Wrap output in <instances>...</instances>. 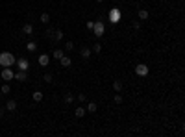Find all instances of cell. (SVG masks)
Masks as SVG:
<instances>
[{
  "label": "cell",
  "mask_w": 185,
  "mask_h": 137,
  "mask_svg": "<svg viewBox=\"0 0 185 137\" xmlns=\"http://www.w3.org/2000/svg\"><path fill=\"white\" fill-rule=\"evenodd\" d=\"M15 61H17V57H15L11 52H2L0 54V65H2V67H13Z\"/></svg>",
  "instance_id": "obj_1"
},
{
  "label": "cell",
  "mask_w": 185,
  "mask_h": 137,
  "mask_svg": "<svg viewBox=\"0 0 185 137\" xmlns=\"http://www.w3.org/2000/svg\"><path fill=\"white\" fill-rule=\"evenodd\" d=\"M2 80L4 82H11V80H15V72H13V69L11 67H2Z\"/></svg>",
  "instance_id": "obj_2"
},
{
  "label": "cell",
  "mask_w": 185,
  "mask_h": 137,
  "mask_svg": "<svg viewBox=\"0 0 185 137\" xmlns=\"http://www.w3.org/2000/svg\"><path fill=\"white\" fill-rule=\"evenodd\" d=\"M148 72H150V69H148V65H144V63H139V65L135 67V74H137L139 78H146Z\"/></svg>",
  "instance_id": "obj_3"
},
{
  "label": "cell",
  "mask_w": 185,
  "mask_h": 137,
  "mask_svg": "<svg viewBox=\"0 0 185 137\" xmlns=\"http://www.w3.org/2000/svg\"><path fill=\"white\" fill-rule=\"evenodd\" d=\"M120 17H122V13H120V9H117V7H113V9L109 11V21H111L113 24L120 22Z\"/></svg>",
  "instance_id": "obj_4"
},
{
  "label": "cell",
  "mask_w": 185,
  "mask_h": 137,
  "mask_svg": "<svg viewBox=\"0 0 185 137\" xmlns=\"http://www.w3.org/2000/svg\"><path fill=\"white\" fill-rule=\"evenodd\" d=\"M91 32L96 35V37H100V35H104V32H106V26L98 21V22H94V24H93V30H91Z\"/></svg>",
  "instance_id": "obj_5"
},
{
  "label": "cell",
  "mask_w": 185,
  "mask_h": 137,
  "mask_svg": "<svg viewBox=\"0 0 185 137\" xmlns=\"http://www.w3.org/2000/svg\"><path fill=\"white\" fill-rule=\"evenodd\" d=\"M15 80L26 82V80H28V70H19V72H15Z\"/></svg>",
  "instance_id": "obj_6"
},
{
  "label": "cell",
  "mask_w": 185,
  "mask_h": 137,
  "mask_svg": "<svg viewBox=\"0 0 185 137\" xmlns=\"http://www.w3.org/2000/svg\"><path fill=\"white\" fill-rule=\"evenodd\" d=\"M15 65L19 67V70H28V67H30L28 59H17V61H15Z\"/></svg>",
  "instance_id": "obj_7"
},
{
  "label": "cell",
  "mask_w": 185,
  "mask_h": 137,
  "mask_svg": "<svg viewBox=\"0 0 185 137\" xmlns=\"http://www.w3.org/2000/svg\"><path fill=\"white\" fill-rule=\"evenodd\" d=\"M37 61H39V65H41V67H46V65L50 63V56H46V54H41Z\"/></svg>",
  "instance_id": "obj_8"
},
{
  "label": "cell",
  "mask_w": 185,
  "mask_h": 137,
  "mask_svg": "<svg viewBox=\"0 0 185 137\" xmlns=\"http://www.w3.org/2000/svg\"><path fill=\"white\" fill-rule=\"evenodd\" d=\"M59 63H61V67H65V69H69L70 65H72V63H70V57H67V56H63V57H61Z\"/></svg>",
  "instance_id": "obj_9"
},
{
  "label": "cell",
  "mask_w": 185,
  "mask_h": 137,
  "mask_svg": "<svg viewBox=\"0 0 185 137\" xmlns=\"http://www.w3.org/2000/svg\"><path fill=\"white\" fill-rule=\"evenodd\" d=\"M6 109H7V111H15V109H17V102H15V100H7Z\"/></svg>",
  "instance_id": "obj_10"
},
{
  "label": "cell",
  "mask_w": 185,
  "mask_h": 137,
  "mask_svg": "<svg viewBox=\"0 0 185 137\" xmlns=\"http://www.w3.org/2000/svg\"><path fill=\"white\" fill-rule=\"evenodd\" d=\"M85 111H89V113H96V111H98V106L94 104V102H89V104H87V109H85Z\"/></svg>",
  "instance_id": "obj_11"
},
{
  "label": "cell",
  "mask_w": 185,
  "mask_h": 137,
  "mask_svg": "<svg viewBox=\"0 0 185 137\" xmlns=\"http://www.w3.org/2000/svg\"><path fill=\"white\" fill-rule=\"evenodd\" d=\"M113 89H115V93H120V91H122V82L115 80V82H113Z\"/></svg>",
  "instance_id": "obj_12"
},
{
  "label": "cell",
  "mask_w": 185,
  "mask_h": 137,
  "mask_svg": "<svg viewBox=\"0 0 185 137\" xmlns=\"http://www.w3.org/2000/svg\"><path fill=\"white\" fill-rule=\"evenodd\" d=\"M91 54H93V50H91V48H81V50H80V56H81V57H85V59H87V57L91 56Z\"/></svg>",
  "instance_id": "obj_13"
},
{
  "label": "cell",
  "mask_w": 185,
  "mask_h": 137,
  "mask_svg": "<svg viewBox=\"0 0 185 137\" xmlns=\"http://www.w3.org/2000/svg\"><path fill=\"white\" fill-rule=\"evenodd\" d=\"M52 39H54V41H61V39H63V32H61V30H54Z\"/></svg>",
  "instance_id": "obj_14"
},
{
  "label": "cell",
  "mask_w": 185,
  "mask_h": 137,
  "mask_svg": "<svg viewBox=\"0 0 185 137\" xmlns=\"http://www.w3.org/2000/svg\"><path fill=\"white\" fill-rule=\"evenodd\" d=\"M22 32H24L26 35H31V33H33V26H31L30 22H28V24H24V28H22Z\"/></svg>",
  "instance_id": "obj_15"
},
{
  "label": "cell",
  "mask_w": 185,
  "mask_h": 137,
  "mask_svg": "<svg viewBox=\"0 0 185 137\" xmlns=\"http://www.w3.org/2000/svg\"><path fill=\"white\" fill-rule=\"evenodd\" d=\"M31 98H33V102H41V100H43V93L41 91H35L33 95H31Z\"/></svg>",
  "instance_id": "obj_16"
},
{
  "label": "cell",
  "mask_w": 185,
  "mask_h": 137,
  "mask_svg": "<svg viewBox=\"0 0 185 137\" xmlns=\"http://www.w3.org/2000/svg\"><path fill=\"white\" fill-rule=\"evenodd\" d=\"M52 56H54V59H61V57L65 56V52H63V50H54Z\"/></svg>",
  "instance_id": "obj_17"
},
{
  "label": "cell",
  "mask_w": 185,
  "mask_h": 137,
  "mask_svg": "<svg viewBox=\"0 0 185 137\" xmlns=\"http://www.w3.org/2000/svg\"><path fill=\"white\" fill-rule=\"evenodd\" d=\"M74 115H76L78 119H81V117H85V108H78L76 111H74Z\"/></svg>",
  "instance_id": "obj_18"
},
{
  "label": "cell",
  "mask_w": 185,
  "mask_h": 137,
  "mask_svg": "<svg viewBox=\"0 0 185 137\" xmlns=\"http://www.w3.org/2000/svg\"><path fill=\"white\" fill-rule=\"evenodd\" d=\"M11 91V87H9V84H4L2 87H0V93H2V95H7V93Z\"/></svg>",
  "instance_id": "obj_19"
},
{
  "label": "cell",
  "mask_w": 185,
  "mask_h": 137,
  "mask_svg": "<svg viewBox=\"0 0 185 137\" xmlns=\"http://www.w3.org/2000/svg\"><path fill=\"white\" fill-rule=\"evenodd\" d=\"M139 19L141 21H146L148 19V11L146 9H139Z\"/></svg>",
  "instance_id": "obj_20"
},
{
  "label": "cell",
  "mask_w": 185,
  "mask_h": 137,
  "mask_svg": "<svg viewBox=\"0 0 185 137\" xmlns=\"http://www.w3.org/2000/svg\"><path fill=\"white\" fill-rule=\"evenodd\" d=\"M41 22L43 24H48L50 22V15L48 13H41Z\"/></svg>",
  "instance_id": "obj_21"
},
{
  "label": "cell",
  "mask_w": 185,
  "mask_h": 137,
  "mask_svg": "<svg viewBox=\"0 0 185 137\" xmlns=\"http://www.w3.org/2000/svg\"><path fill=\"white\" fill-rule=\"evenodd\" d=\"M26 48H28V52H35V50H37V45H35L33 41H30L28 45H26Z\"/></svg>",
  "instance_id": "obj_22"
},
{
  "label": "cell",
  "mask_w": 185,
  "mask_h": 137,
  "mask_svg": "<svg viewBox=\"0 0 185 137\" xmlns=\"http://www.w3.org/2000/svg\"><path fill=\"white\" fill-rule=\"evenodd\" d=\"M63 100H65V102H67V104H72V102H74V96H72V95H70V93H67V95H65V96H63Z\"/></svg>",
  "instance_id": "obj_23"
},
{
  "label": "cell",
  "mask_w": 185,
  "mask_h": 137,
  "mask_svg": "<svg viewBox=\"0 0 185 137\" xmlns=\"http://www.w3.org/2000/svg\"><path fill=\"white\" fill-rule=\"evenodd\" d=\"M91 50H93L94 54H100V52H102V45H100V43H96V45H94Z\"/></svg>",
  "instance_id": "obj_24"
},
{
  "label": "cell",
  "mask_w": 185,
  "mask_h": 137,
  "mask_svg": "<svg viewBox=\"0 0 185 137\" xmlns=\"http://www.w3.org/2000/svg\"><path fill=\"white\" fill-rule=\"evenodd\" d=\"M43 80H45L46 84H52V74H50V72H46L45 76H43Z\"/></svg>",
  "instance_id": "obj_25"
},
{
  "label": "cell",
  "mask_w": 185,
  "mask_h": 137,
  "mask_svg": "<svg viewBox=\"0 0 185 137\" xmlns=\"http://www.w3.org/2000/svg\"><path fill=\"white\" fill-rule=\"evenodd\" d=\"M115 104H122V95H120V93L115 95Z\"/></svg>",
  "instance_id": "obj_26"
},
{
  "label": "cell",
  "mask_w": 185,
  "mask_h": 137,
  "mask_svg": "<svg viewBox=\"0 0 185 137\" xmlns=\"http://www.w3.org/2000/svg\"><path fill=\"white\" fill-rule=\"evenodd\" d=\"M72 48H74V43L72 41H67L65 43V50H72Z\"/></svg>",
  "instance_id": "obj_27"
},
{
  "label": "cell",
  "mask_w": 185,
  "mask_h": 137,
  "mask_svg": "<svg viewBox=\"0 0 185 137\" xmlns=\"http://www.w3.org/2000/svg\"><path fill=\"white\" fill-rule=\"evenodd\" d=\"M46 35H48V37L52 39V35H54V30H52V28H48V30H46Z\"/></svg>",
  "instance_id": "obj_28"
},
{
  "label": "cell",
  "mask_w": 185,
  "mask_h": 137,
  "mask_svg": "<svg viewBox=\"0 0 185 137\" xmlns=\"http://www.w3.org/2000/svg\"><path fill=\"white\" fill-rule=\"evenodd\" d=\"M133 28L139 30V28H141V22H139V21H135V22H133Z\"/></svg>",
  "instance_id": "obj_29"
},
{
  "label": "cell",
  "mask_w": 185,
  "mask_h": 137,
  "mask_svg": "<svg viewBox=\"0 0 185 137\" xmlns=\"http://www.w3.org/2000/svg\"><path fill=\"white\" fill-rule=\"evenodd\" d=\"M76 98H78V100H80V102H85V95H78V96H76Z\"/></svg>",
  "instance_id": "obj_30"
},
{
  "label": "cell",
  "mask_w": 185,
  "mask_h": 137,
  "mask_svg": "<svg viewBox=\"0 0 185 137\" xmlns=\"http://www.w3.org/2000/svg\"><path fill=\"white\" fill-rule=\"evenodd\" d=\"M4 113H6V108H0V117H4Z\"/></svg>",
  "instance_id": "obj_31"
},
{
  "label": "cell",
  "mask_w": 185,
  "mask_h": 137,
  "mask_svg": "<svg viewBox=\"0 0 185 137\" xmlns=\"http://www.w3.org/2000/svg\"><path fill=\"white\" fill-rule=\"evenodd\" d=\"M96 2H100V4H102V2H104V0H96Z\"/></svg>",
  "instance_id": "obj_32"
}]
</instances>
